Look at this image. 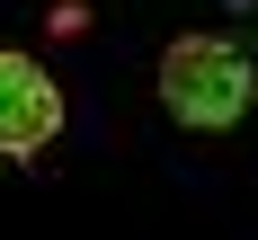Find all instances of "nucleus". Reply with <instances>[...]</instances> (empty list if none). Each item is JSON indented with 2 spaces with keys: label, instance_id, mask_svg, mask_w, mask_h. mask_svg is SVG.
Here are the masks:
<instances>
[{
  "label": "nucleus",
  "instance_id": "f257e3e1",
  "mask_svg": "<svg viewBox=\"0 0 258 240\" xmlns=\"http://www.w3.org/2000/svg\"><path fill=\"white\" fill-rule=\"evenodd\" d=\"M258 98V53L232 45V36H178V45L160 53V107L196 133H223L240 125Z\"/></svg>",
  "mask_w": 258,
  "mask_h": 240
},
{
  "label": "nucleus",
  "instance_id": "f03ea898",
  "mask_svg": "<svg viewBox=\"0 0 258 240\" xmlns=\"http://www.w3.org/2000/svg\"><path fill=\"white\" fill-rule=\"evenodd\" d=\"M62 133V89L36 53L0 45V160H36Z\"/></svg>",
  "mask_w": 258,
  "mask_h": 240
}]
</instances>
